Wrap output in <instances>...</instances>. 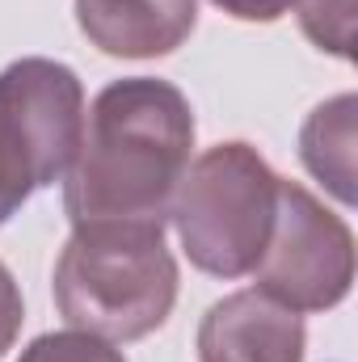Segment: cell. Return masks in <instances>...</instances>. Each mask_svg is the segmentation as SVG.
Masks as SVG:
<instances>
[{
    "mask_svg": "<svg viewBox=\"0 0 358 362\" xmlns=\"http://www.w3.org/2000/svg\"><path fill=\"white\" fill-rule=\"evenodd\" d=\"M194 114L178 85L127 76L93 97L72 169L64 173V211L81 223L165 228L190 169Z\"/></svg>",
    "mask_w": 358,
    "mask_h": 362,
    "instance_id": "obj_1",
    "label": "cell"
},
{
    "mask_svg": "<svg viewBox=\"0 0 358 362\" xmlns=\"http://www.w3.org/2000/svg\"><path fill=\"white\" fill-rule=\"evenodd\" d=\"M59 316L101 341H139L156 333L178 303V262L165 228L81 223L55 262Z\"/></svg>",
    "mask_w": 358,
    "mask_h": 362,
    "instance_id": "obj_2",
    "label": "cell"
},
{
    "mask_svg": "<svg viewBox=\"0 0 358 362\" xmlns=\"http://www.w3.org/2000/svg\"><path fill=\"white\" fill-rule=\"evenodd\" d=\"M278 181L258 148L241 139L207 148L185 169L169 211L185 257L215 278L253 274L274 232Z\"/></svg>",
    "mask_w": 358,
    "mask_h": 362,
    "instance_id": "obj_3",
    "label": "cell"
},
{
    "mask_svg": "<svg viewBox=\"0 0 358 362\" xmlns=\"http://www.w3.org/2000/svg\"><path fill=\"white\" fill-rule=\"evenodd\" d=\"M258 291L295 312H329L350 295L354 236L299 181H278V215L270 245L258 262Z\"/></svg>",
    "mask_w": 358,
    "mask_h": 362,
    "instance_id": "obj_4",
    "label": "cell"
},
{
    "mask_svg": "<svg viewBox=\"0 0 358 362\" xmlns=\"http://www.w3.org/2000/svg\"><path fill=\"white\" fill-rule=\"evenodd\" d=\"M0 122L21 148L34 189L64 181L85 135V89L68 64L17 59L0 72Z\"/></svg>",
    "mask_w": 358,
    "mask_h": 362,
    "instance_id": "obj_5",
    "label": "cell"
},
{
    "mask_svg": "<svg viewBox=\"0 0 358 362\" xmlns=\"http://www.w3.org/2000/svg\"><path fill=\"white\" fill-rule=\"evenodd\" d=\"M304 316L258 286L219 299L198 325L202 362H304Z\"/></svg>",
    "mask_w": 358,
    "mask_h": 362,
    "instance_id": "obj_6",
    "label": "cell"
},
{
    "mask_svg": "<svg viewBox=\"0 0 358 362\" xmlns=\"http://www.w3.org/2000/svg\"><path fill=\"white\" fill-rule=\"evenodd\" d=\"M76 21L114 59H156L194 34L198 0H76Z\"/></svg>",
    "mask_w": 358,
    "mask_h": 362,
    "instance_id": "obj_7",
    "label": "cell"
},
{
    "mask_svg": "<svg viewBox=\"0 0 358 362\" xmlns=\"http://www.w3.org/2000/svg\"><path fill=\"white\" fill-rule=\"evenodd\" d=\"M354 93H342L316 105L299 131V156L308 173L325 181V189L342 202H354Z\"/></svg>",
    "mask_w": 358,
    "mask_h": 362,
    "instance_id": "obj_8",
    "label": "cell"
},
{
    "mask_svg": "<svg viewBox=\"0 0 358 362\" xmlns=\"http://www.w3.org/2000/svg\"><path fill=\"white\" fill-rule=\"evenodd\" d=\"M299 30L329 55L350 59L354 47V0H295Z\"/></svg>",
    "mask_w": 358,
    "mask_h": 362,
    "instance_id": "obj_9",
    "label": "cell"
},
{
    "mask_svg": "<svg viewBox=\"0 0 358 362\" xmlns=\"http://www.w3.org/2000/svg\"><path fill=\"white\" fill-rule=\"evenodd\" d=\"M17 362H127V358H122V350H114V341H101L93 333L72 329V333L34 337Z\"/></svg>",
    "mask_w": 358,
    "mask_h": 362,
    "instance_id": "obj_10",
    "label": "cell"
},
{
    "mask_svg": "<svg viewBox=\"0 0 358 362\" xmlns=\"http://www.w3.org/2000/svg\"><path fill=\"white\" fill-rule=\"evenodd\" d=\"M30 194H34V173H30L21 148L13 144V135L0 122V223H8L25 206Z\"/></svg>",
    "mask_w": 358,
    "mask_h": 362,
    "instance_id": "obj_11",
    "label": "cell"
},
{
    "mask_svg": "<svg viewBox=\"0 0 358 362\" xmlns=\"http://www.w3.org/2000/svg\"><path fill=\"white\" fill-rule=\"evenodd\" d=\"M21 320H25V308H21V291L13 282L8 266L0 262V358L13 350L17 333H21Z\"/></svg>",
    "mask_w": 358,
    "mask_h": 362,
    "instance_id": "obj_12",
    "label": "cell"
},
{
    "mask_svg": "<svg viewBox=\"0 0 358 362\" xmlns=\"http://www.w3.org/2000/svg\"><path fill=\"white\" fill-rule=\"evenodd\" d=\"M211 4H219L224 13H232L241 21H278L295 0H211Z\"/></svg>",
    "mask_w": 358,
    "mask_h": 362,
    "instance_id": "obj_13",
    "label": "cell"
}]
</instances>
